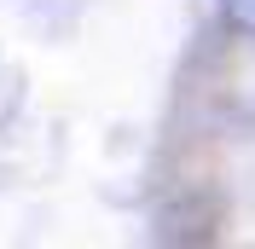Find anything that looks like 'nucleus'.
<instances>
[{"mask_svg": "<svg viewBox=\"0 0 255 249\" xmlns=\"http://www.w3.org/2000/svg\"><path fill=\"white\" fill-rule=\"evenodd\" d=\"M221 17L238 35H255V0H221Z\"/></svg>", "mask_w": 255, "mask_h": 249, "instance_id": "f257e3e1", "label": "nucleus"}]
</instances>
